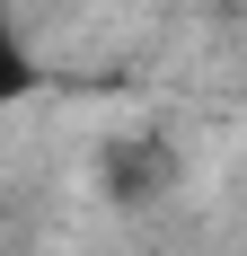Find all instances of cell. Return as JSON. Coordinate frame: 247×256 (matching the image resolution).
I'll use <instances>...</instances> for the list:
<instances>
[{
    "instance_id": "1",
    "label": "cell",
    "mask_w": 247,
    "mask_h": 256,
    "mask_svg": "<svg viewBox=\"0 0 247 256\" xmlns=\"http://www.w3.org/2000/svg\"><path fill=\"white\" fill-rule=\"evenodd\" d=\"M36 88H44V53H36L26 18L9 9V0H0V115H9V106H26Z\"/></svg>"
}]
</instances>
